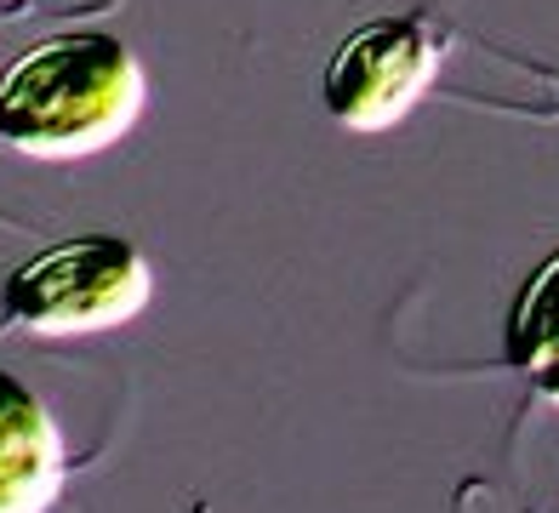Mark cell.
<instances>
[{
    "label": "cell",
    "instance_id": "1",
    "mask_svg": "<svg viewBox=\"0 0 559 513\" xmlns=\"http://www.w3.org/2000/svg\"><path fill=\"white\" fill-rule=\"evenodd\" d=\"M143 63L104 29L29 46L0 69V143L29 160H86L120 143L143 115Z\"/></svg>",
    "mask_w": 559,
    "mask_h": 513
},
{
    "label": "cell",
    "instance_id": "2",
    "mask_svg": "<svg viewBox=\"0 0 559 513\" xmlns=\"http://www.w3.org/2000/svg\"><path fill=\"white\" fill-rule=\"evenodd\" d=\"M155 297V269L132 240L81 235L46 246L7 279V314L35 337H86L138 320Z\"/></svg>",
    "mask_w": 559,
    "mask_h": 513
},
{
    "label": "cell",
    "instance_id": "3",
    "mask_svg": "<svg viewBox=\"0 0 559 513\" xmlns=\"http://www.w3.org/2000/svg\"><path fill=\"white\" fill-rule=\"evenodd\" d=\"M435 69H440V46L417 17H377L360 23L332 51L320 97L348 132H389L435 86Z\"/></svg>",
    "mask_w": 559,
    "mask_h": 513
},
{
    "label": "cell",
    "instance_id": "4",
    "mask_svg": "<svg viewBox=\"0 0 559 513\" xmlns=\"http://www.w3.org/2000/svg\"><path fill=\"white\" fill-rule=\"evenodd\" d=\"M63 491V433L12 371H0V513H46Z\"/></svg>",
    "mask_w": 559,
    "mask_h": 513
},
{
    "label": "cell",
    "instance_id": "5",
    "mask_svg": "<svg viewBox=\"0 0 559 513\" xmlns=\"http://www.w3.org/2000/svg\"><path fill=\"white\" fill-rule=\"evenodd\" d=\"M508 366H514L543 399L559 405V251L543 256L537 274L520 286L508 308Z\"/></svg>",
    "mask_w": 559,
    "mask_h": 513
}]
</instances>
